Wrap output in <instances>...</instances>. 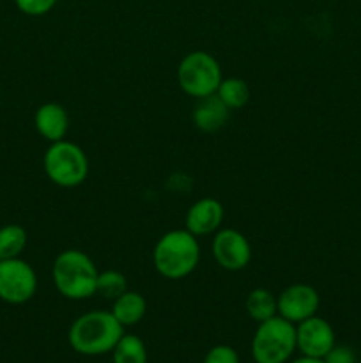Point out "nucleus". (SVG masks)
<instances>
[{
  "mask_svg": "<svg viewBox=\"0 0 361 363\" xmlns=\"http://www.w3.org/2000/svg\"><path fill=\"white\" fill-rule=\"evenodd\" d=\"M124 326L110 311H91L78 315L69 326L67 340L73 351L84 357H101L112 353L124 335Z\"/></svg>",
  "mask_w": 361,
  "mask_h": 363,
  "instance_id": "obj_1",
  "label": "nucleus"
},
{
  "mask_svg": "<svg viewBox=\"0 0 361 363\" xmlns=\"http://www.w3.org/2000/svg\"><path fill=\"white\" fill-rule=\"evenodd\" d=\"M200 262V243L188 229H173L163 234L152 250L154 269L166 280H183Z\"/></svg>",
  "mask_w": 361,
  "mask_h": 363,
  "instance_id": "obj_2",
  "label": "nucleus"
},
{
  "mask_svg": "<svg viewBox=\"0 0 361 363\" xmlns=\"http://www.w3.org/2000/svg\"><path fill=\"white\" fill-rule=\"evenodd\" d=\"M99 269L85 252L69 248L55 257L52 266L53 286L71 301L88 300L98 293Z\"/></svg>",
  "mask_w": 361,
  "mask_h": 363,
  "instance_id": "obj_3",
  "label": "nucleus"
},
{
  "mask_svg": "<svg viewBox=\"0 0 361 363\" xmlns=\"http://www.w3.org/2000/svg\"><path fill=\"white\" fill-rule=\"evenodd\" d=\"M250 350L255 363H289L297 351L296 325L280 315L258 323Z\"/></svg>",
  "mask_w": 361,
  "mask_h": 363,
  "instance_id": "obj_4",
  "label": "nucleus"
},
{
  "mask_svg": "<svg viewBox=\"0 0 361 363\" xmlns=\"http://www.w3.org/2000/svg\"><path fill=\"white\" fill-rule=\"evenodd\" d=\"M45 174L60 188H76L88 177V158L84 149L69 140L52 142L42 156Z\"/></svg>",
  "mask_w": 361,
  "mask_h": 363,
  "instance_id": "obj_5",
  "label": "nucleus"
},
{
  "mask_svg": "<svg viewBox=\"0 0 361 363\" xmlns=\"http://www.w3.org/2000/svg\"><path fill=\"white\" fill-rule=\"evenodd\" d=\"M222 80V66L214 55L204 50L186 53L177 66V84L184 94L193 99L216 94Z\"/></svg>",
  "mask_w": 361,
  "mask_h": 363,
  "instance_id": "obj_6",
  "label": "nucleus"
},
{
  "mask_svg": "<svg viewBox=\"0 0 361 363\" xmlns=\"http://www.w3.org/2000/svg\"><path fill=\"white\" fill-rule=\"evenodd\" d=\"M38 291V275L21 257L0 261V300L9 305H23Z\"/></svg>",
  "mask_w": 361,
  "mask_h": 363,
  "instance_id": "obj_7",
  "label": "nucleus"
},
{
  "mask_svg": "<svg viewBox=\"0 0 361 363\" xmlns=\"http://www.w3.org/2000/svg\"><path fill=\"white\" fill-rule=\"evenodd\" d=\"M212 257L227 272H241L251 261V245L237 229H219L211 243Z\"/></svg>",
  "mask_w": 361,
  "mask_h": 363,
  "instance_id": "obj_8",
  "label": "nucleus"
},
{
  "mask_svg": "<svg viewBox=\"0 0 361 363\" xmlns=\"http://www.w3.org/2000/svg\"><path fill=\"white\" fill-rule=\"evenodd\" d=\"M296 346L303 357L324 358L336 346L333 326L317 314L296 325Z\"/></svg>",
  "mask_w": 361,
  "mask_h": 363,
  "instance_id": "obj_9",
  "label": "nucleus"
},
{
  "mask_svg": "<svg viewBox=\"0 0 361 363\" xmlns=\"http://www.w3.org/2000/svg\"><path fill=\"white\" fill-rule=\"evenodd\" d=\"M276 303H278L280 318L297 325V323L317 314L319 307H321V296L314 286L299 282L285 287L276 296Z\"/></svg>",
  "mask_w": 361,
  "mask_h": 363,
  "instance_id": "obj_10",
  "label": "nucleus"
},
{
  "mask_svg": "<svg viewBox=\"0 0 361 363\" xmlns=\"http://www.w3.org/2000/svg\"><path fill=\"white\" fill-rule=\"evenodd\" d=\"M223 220H225V209L222 202L214 197H204L193 202L186 211L184 229L197 238L209 236L222 229Z\"/></svg>",
  "mask_w": 361,
  "mask_h": 363,
  "instance_id": "obj_11",
  "label": "nucleus"
},
{
  "mask_svg": "<svg viewBox=\"0 0 361 363\" xmlns=\"http://www.w3.org/2000/svg\"><path fill=\"white\" fill-rule=\"evenodd\" d=\"M34 126L46 142L64 140L69 131V116L60 103H42L34 113Z\"/></svg>",
  "mask_w": 361,
  "mask_h": 363,
  "instance_id": "obj_12",
  "label": "nucleus"
},
{
  "mask_svg": "<svg viewBox=\"0 0 361 363\" xmlns=\"http://www.w3.org/2000/svg\"><path fill=\"white\" fill-rule=\"evenodd\" d=\"M229 117L230 110L216 94L197 99V105L193 106V113H191L195 128L204 131V133L219 131L229 123Z\"/></svg>",
  "mask_w": 361,
  "mask_h": 363,
  "instance_id": "obj_13",
  "label": "nucleus"
},
{
  "mask_svg": "<svg viewBox=\"0 0 361 363\" xmlns=\"http://www.w3.org/2000/svg\"><path fill=\"white\" fill-rule=\"evenodd\" d=\"M113 318L124 326V328H130V326H137L142 319L147 314V301L137 291H130L120 294L119 298L113 300L112 311Z\"/></svg>",
  "mask_w": 361,
  "mask_h": 363,
  "instance_id": "obj_14",
  "label": "nucleus"
},
{
  "mask_svg": "<svg viewBox=\"0 0 361 363\" xmlns=\"http://www.w3.org/2000/svg\"><path fill=\"white\" fill-rule=\"evenodd\" d=\"M244 308H246V314L255 323H264L278 315L276 296L269 289H264V287H257V289H251L248 293L246 300H244Z\"/></svg>",
  "mask_w": 361,
  "mask_h": 363,
  "instance_id": "obj_15",
  "label": "nucleus"
},
{
  "mask_svg": "<svg viewBox=\"0 0 361 363\" xmlns=\"http://www.w3.org/2000/svg\"><path fill=\"white\" fill-rule=\"evenodd\" d=\"M216 96H218V98L225 103L227 108L232 112V110H241L248 105V101H250L251 98V91L243 78L229 77L223 78V80L219 82Z\"/></svg>",
  "mask_w": 361,
  "mask_h": 363,
  "instance_id": "obj_16",
  "label": "nucleus"
},
{
  "mask_svg": "<svg viewBox=\"0 0 361 363\" xmlns=\"http://www.w3.org/2000/svg\"><path fill=\"white\" fill-rule=\"evenodd\" d=\"M112 363H147V347L133 333H124L112 350Z\"/></svg>",
  "mask_w": 361,
  "mask_h": 363,
  "instance_id": "obj_17",
  "label": "nucleus"
},
{
  "mask_svg": "<svg viewBox=\"0 0 361 363\" xmlns=\"http://www.w3.org/2000/svg\"><path fill=\"white\" fill-rule=\"evenodd\" d=\"M27 230L18 223L0 227V261L20 257L27 247Z\"/></svg>",
  "mask_w": 361,
  "mask_h": 363,
  "instance_id": "obj_18",
  "label": "nucleus"
},
{
  "mask_svg": "<svg viewBox=\"0 0 361 363\" xmlns=\"http://www.w3.org/2000/svg\"><path fill=\"white\" fill-rule=\"evenodd\" d=\"M127 291V280L124 273L117 272V269H105L99 272L98 277V293L106 300H115L120 294Z\"/></svg>",
  "mask_w": 361,
  "mask_h": 363,
  "instance_id": "obj_19",
  "label": "nucleus"
},
{
  "mask_svg": "<svg viewBox=\"0 0 361 363\" xmlns=\"http://www.w3.org/2000/svg\"><path fill=\"white\" fill-rule=\"evenodd\" d=\"M59 0H14L18 11L27 16H45L55 7Z\"/></svg>",
  "mask_w": 361,
  "mask_h": 363,
  "instance_id": "obj_20",
  "label": "nucleus"
},
{
  "mask_svg": "<svg viewBox=\"0 0 361 363\" xmlns=\"http://www.w3.org/2000/svg\"><path fill=\"white\" fill-rule=\"evenodd\" d=\"M202 363H241V358L232 346L218 344L207 351Z\"/></svg>",
  "mask_w": 361,
  "mask_h": 363,
  "instance_id": "obj_21",
  "label": "nucleus"
},
{
  "mask_svg": "<svg viewBox=\"0 0 361 363\" xmlns=\"http://www.w3.org/2000/svg\"><path fill=\"white\" fill-rule=\"evenodd\" d=\"M324 363H356V354L350 347L347 346H338L336 344L324 358H322Z\"/></svg>",
  "mask_w": 361,
  "mask_h": 363,
  "instance_id": "obj_22",
  "label": "nucleus"
},
{
  "mask_svg": "<svg viewBox=\"0 0 361 363\" xmlns=\"http://www.w3.org/2000/svg\"><path fill=\"white\" fill-rule=\"evenodd\" d=\"M289 363H324L321 360V358H310V357H303L301 354L299 358H292Z\"/></svg>",
  "mask_w": 361,
  "mask_h": 363,
  "instance_id": "obj_23",
  "label": "nucleus"
},
{
  "mask_svg": "<svg viewBox=\"0 0 361 363\" xmlns=\"http://www.w3.org/2000/svg\"><path fill=\"white\" fill-rule=\"evenodd\" d=\"M0 92H2V91H0Z\"/></svg>",
  "mask_w": 361,
  "mask_h": 363,
  "instance_id": "obj_24",
  "label": "nucleus"
}]
</instances>
